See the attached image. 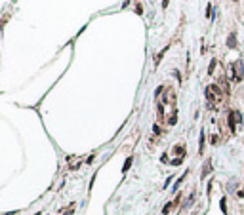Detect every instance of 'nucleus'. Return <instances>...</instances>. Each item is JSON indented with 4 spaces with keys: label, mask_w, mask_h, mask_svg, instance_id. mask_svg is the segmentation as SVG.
Segmentation results:
<instances>
[{
    "label": "nucleus",
    "mask_w": 244,
    "mask_h": 215,
    "mask_svg": "<svg viewBox=\"0 0 244 215\" xmlns=\"http://www.w3.org/2000/svg\"><path fill=\"white\" fill-rule=\"evenodd\" d=\"M244 76V69H242V63H235V78H237V82H240Z\"/></svg>",
    "instance_id": "1"
},
{
    "label": "nucleus",
    "mask_w": 244,
    "mask_h": 215,
    "mask_svg": "<svg viewBox=\"0 0 244 215\" xmlns=\"http://www.w3.org/2000/svg\"><path fill=\"white\" fill-rule=\"evenodd\" d=\"M227 46H229V48H235V46H237V40H235V32H231V34H229V40H227Z\"/></svg>",
    "instance_id": "2"
},
{
    "label": "nucleus",
    "mask_w": 244,
    "mask_h": 215,
    "mask_svg": "<svg viewBox=\"0 0 244 215\" xmlns=\"http://www.w3.org/2000/svg\"><path fill=\"white\" fill-rule=\"evenodd\" d=\"M229 128H231V131H235V112H229Z\"/></svg>",
    "instance_id": "3"
},
{
    "label": "nucleus",
    "mask_w": 244,
    "mask_h": 215,
    "mask_svg": "<svg viewBox=\"0 0 244 215\" xmlns=\"http://www.w3.org/2000/svg\"><path fill=\"white\" fill-rule=\"evenodd\" d=\"M210 15H212V6L206 8V17H210Z\"/></svg>",
    "instance_id": "4"
},
{
    "label": "nucleus",
    "mask_w": 244,
    "mask_h": 215,
    "mask_svg": "<svg viewBox=\"0 0 244 215\" xmlns=\"http://www.w3.org/2000/svg\"><path fill=\"white\" fill-rule=\"evenodd\" d=\"M214 69H215V59H212V63H210V72H214Z\"/></svg>",
    "instance_id": "5"
},
{
    "label": "nucleus",
    "mask_w": 244,
    "mask_h": 215,
    "mask_svg": "<svg viewBox=\"0 0 244 215\" xmlns=\"http://www.w3.org/2000/svg\"><path fill=\"white\" fill-rule=\"evenodd\" d=\"M130 164H132V158H128V160H126V166H124V171H126V169L130 168Z\"/></svg>",
    "instance_id": "6"
},
{
    "label": "nucleus",
    "mask_w": 244,
    "mask_h": 215,
    "mask_svg": "<svg viewBox=\"0 0 244 215\" xmlns=\"http://www.w3.org/2000/svg\"><path fill=\"white\" fill-rule=\"evenodd\" d=\"M168 2L170 0H162V8H168Z\"/></svg>",
    "instance_id": "7"
}]
</instances>
